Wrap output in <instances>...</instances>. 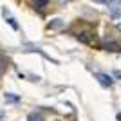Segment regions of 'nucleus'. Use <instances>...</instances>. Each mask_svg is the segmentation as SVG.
<instances>
[{
  "label": "nucleus",
  "mask_w": 121,
  "mask_h": 121,
  "mask_svg": "<svg viewBox=\"0 0 121 121\" xmlns=\"http://www.w3.org/2000/svg\"><path fill=\"white\" fill-rule=\"evenodd\" d=\"M98 80L101 81V85H105V87H112V85H114L112 78H110V76H107V74H98Z\"/></svg>",
  "instance_id": "nucleus-1"
},
{
  "label": "nucleus",
  "mask_w": 121,
  "mask_h": 121,
  "mask_svg": "<svg viewBox=\"0 0 121 121\" xmlns=\"http://www.w3.org/2000/svg\"><path fill=\"white\" fill-rule=\"evenodd\" d=\"M2 13H4V18H5L7 22H9V25H11V27H13V29H18V24H16V20H15V18H13V16L9 15V11H7V9H2Z\"/></svg>",
  "instance_id": "nucleus-2"
},
{
  "label": "nucleus",
  "mask_w": 121,
  "mask_h": 121,
  "mask_svg": "<svg viewBox=\"0 0 121 121\" xmlns=\"http://www.w3.org/2000/svg\"><path fill=\"white\" fill-rule=\"evenodd\" d=\"M108 7H110V11L116 15L117 11H121V0H112L110 4H108Z\"/></svg>",
  "instance_id": "nucleus-3"
},
{
  "label": "nucleus",
  "mask_w": 121,
  "mask_h": 121,
  "mask_svg": "<svg viewBox=\"0 0 121 121\" xmlns=\"http://www.w3.org/2000/svg\"><path fill=\"white\" fill-rule=\"evenodd\" d=\"M112 22H114V25H116L117 29H121V13H116V15L112 16Z\"/></svg>",
  "instance_id": "nucleus-4"
},
{
  "label": "nucleus",
  "mask_w": 121,
  "mask_h": 121,
  "mask_svg": "<svg viewBox=\"0 0 121 121\" xmlns=\"http://www.w3.org/2000/svg\"><path fill=\"white\" fill-rule=\"evenodd\" d=\"M29 121H42V116H40V114H31Z\"/></svg>",
  "instance_id": "nucleus-5"
},
{
  "label": "nucleus",
  "mask_w": 121,
  "mask_h": 121,
  "mask_svg": "<svg viewBox=\"0 0 121 121\" xmlns=\"http://www.w3.org/2000/svg\"><path fill=\"white\" fill-rule=\"evenodd\" d=\"M45 5H47V0H36V7L42 9V7H45Z\"/></svg>",
  "instance_id": "nucleus-6"
},
{
  "label": "nucleus",
  "mask_w": 121,
  "mask_h": 121,
  "mask_svg": "<svg viewBox=\"0 0 121 121\" xmlns=\"http://www.w3.org/2000/svg\"><path fill=\"white\" fill-rule=\"evenodd\" d=\"M5 101H18V96H11V94H5Z\"/></svg>",
  "instance_id": "nucleus-7"
},
{
  "label": "nucleus",
  "mask_w": 121,
  "mask_h": 121,
  "mask_svg": "<svg viewBox=\"0 0 121 121\" xmlns=\"http://www.w3.org/2000/svg\"><path fill=\"white\" fill-rule=\"evenodd\" d=\"M4 69H5V63H4V60H2V58H0V74H2V72H4Z\"/></svg>",
  "instance_id": "nucleus-8"
},
{
  "label": "nucleus",
  "mask_w": 121,
  "mask_h": 121,
  "mask_svg": "<svg viewBox=\"0 0 121 121\" xmlns=\"http://www.w3.org/2000/svg\"><path fill=\"white\" fill-rule=\"evenodd\" d=\"M117 119H119V121H121V114H117Z\"/></svg>",
  "instance_id": "nucleus-9"
}]
</instances>
